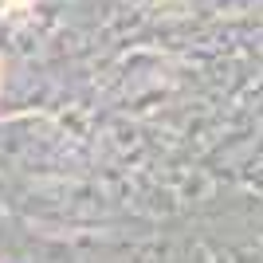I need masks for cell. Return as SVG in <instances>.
Returning <instances> with one entry per match:
<instances>
[{"label":"cell","mask_w":263,"mask_h":263,"mask_svg":"<svg viewBox=\"0 0 263 263\" xmlns=\"http://www.w3.org/2000/svg\"><path fill=\"white\" fill-rule=\"evenodd\" d=\"M8 8H24V4H32V0H4Z\"/></svg>","instance_id":"6da1fadb"}]
</instances>
